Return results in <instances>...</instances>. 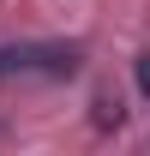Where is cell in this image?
<instances>
[{
	"mask_svg": "<svg viewBox=\"0 0 150 156\" xmlns=\"http://www.w3.org/2000/svg\"><path fill=\"white\" fill-rule=\"evenodd\" d=\"M78 48L72 42H18V48H0V78L12 72H42V78H72L78 72Z\"/></svg>",
	"mask_w": 150,
	"mask_h": 156,
	"instance_id": "cell-1",
	"label": "cell"
},
{
	"mask_svg": "<svg viewBox=\"0 0 150 156\" xmlns=\"http://www.w3.org/2000/svg\"><path fill=\"white\" fill-rule=\"evenodd\" d=\"M132 78H138V90L150 96V54H138V60H132Z\"/></svg>",
	"mask_w": 150,
	"mask_h": 156,
	"instance_id": "cell-2",
	"label": "cell"
}]
</instances>
